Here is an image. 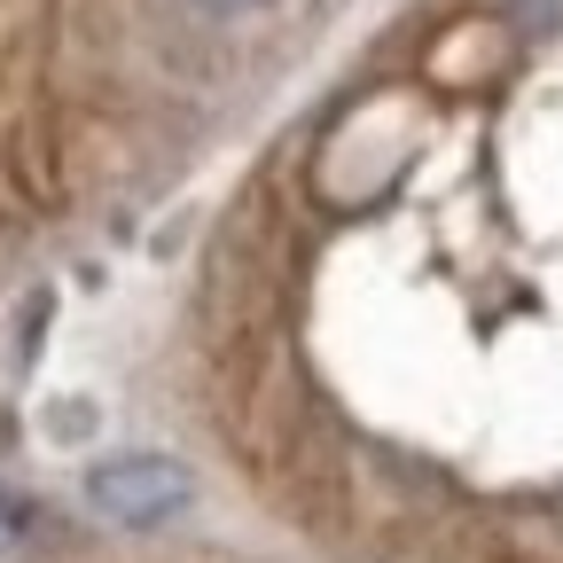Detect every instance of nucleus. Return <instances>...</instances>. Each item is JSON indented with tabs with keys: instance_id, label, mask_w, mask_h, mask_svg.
Instances as JSON below:
<instances>
[{
	"instance_id": "1",
	"label": "nucleus",
	"mask_w": 563,
	"mask_h": 563,
	"mask_svg": "<svg viewBox=\"0 0 563 563\" xmlns=\"http://www.w3.org/2000/svg\"><path fill=\"white\" fill-rule=\"evenodd\" d=\"M87 501L110 525H165V517L188 509V470L165 462V454H118V462L87 470Z\"/></svg>"
},
{
	"instance_id": "2",
	"label": "nucleus",
	"mask_w": 563,
	"mask_h": 563,
	"mask_svg": "<svg viewBox=\"0 0 563 563\" xmlns=\"http://www.w3.org/2000/svg\"><path fill=\"white\" fill-rule=\"evenodd\" d=\"M32 525H40V509L24 501V493H9V485H0V555H9V548H24V540H32Z\"/></svg>"
},
{
	"instance_id": "3",
	"label": "nucleus",
	"mask_w": 563,
	"mask_h": 563,
	"mask_svg": "<svg viewBox=\"0 0 563 563\" xmlns=\"http://www.w3.org/2000/svg\"><path fill=\"white\" fill-rule=\"evenodd\" d=\"M509 16L532 24V32H555L563 24V0H509Z\"/></svg>"
},
{
	"instance_id": "4",
	"label": "nucleus",
	"mask_w": 563,
	"mask_h": 563,
	"mask_svg": "<svg viewBox=\"0 0 563 563\" xmlns=\"http://www.w3.org/2000/svg\"><path fill=\"white\" fill-rule=\"evenodd\" d=\"M196 16H251V9H266V0H188Z\"/></svg>"
}]
</instances>
